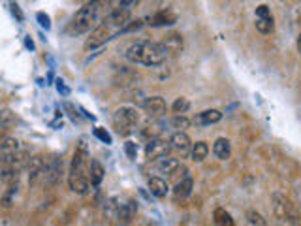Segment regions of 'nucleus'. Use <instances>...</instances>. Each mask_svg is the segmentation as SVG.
<instances>
[{
  "mask_svg": "<svg viewBox=\"0 0 301 226\" xmlns=\"http://www.w3.org/2000/svg\"><path fill=\"white\" fill-rule=\"evenodd\" d=\"M298 51L301 53V34L298 36Z\"/></svg>",
  "mask_w": 301,
  "mask_h": 226,
  "instance_id": "f704fd0d",
  "label": "nucleus"
},
{
  "mask_svg": "<svg viewBox=\"0 0 301 226\" xmlns=\"http://www.w3.org/2000/svg\"><path fill=\"white\" fill-rule=\"evenodd\" d=\"M164 48L168 53H179L183 49V36L177 34V32H171V34L166 36V42H164Z\"/></svg>",
  "mask_w": 301,
  "mask_h": 226,
  "instance_id": "5701e85b",
  "label": "nucleus"
},
{
  "mask_svg": "<svg viewBox=\"0 0 301 226\" xmlns=\"http://www.w3.org/2000/svg\"><path fill=\"white\" fill-rule=\"evenodd\" d=\"M124 149H126V153H128L130 158H136V155H138V147H136V143L126 142L124 143Z\"/></svg>",
  "mask_w": 301,
  "mask_h": 226,
  "instance_id": "2f4dec72",
  "label": "nucleus"
},
{
  "mask_svg": "<svg viewBox=\"0 0 301 226\" xmlns=\"http://www.w3.org/2000/svg\"><path fill=\"white\" fill-rule=\"evenodd\" d=\"M215 219H217V223L220 226H235L233 225V219H232V215L228 211H224V209H220L218 207L217 211H215Z\"/></svg>",
  "mask_w": 301,
  "mask_h": 226,
  "instance_id": "c756f323",
  "label": "nucleus"
},
{
  "mask_svg": "<svg viewBox=\"0 0 301 226\" xmlns=\"http://www.w3.org/2000/svg\"><path fill=\"white\" fill-rule=\"evenodd\" d=\"M108 40H111V28H109L106 23L94 26L93 30H91V34L89 38L85 40V51H93V49L100 48V46H104Z\"/></svg>",
  "mask_w": 301,
  "mask_h": 226,
  "instance_id": "423d86ee",
  "label": "nucleus"
},
{
  "mask_svg": "<svg viewBox=\"0 0 301 226\" xmlns=\"http://www.w3.org/2000/svg\"><path fill=\"white\" fill-rule=\"evenodd\" d=\"M138 213V202L136 200H128V202L120 203V209H119V215H117V221H119V225H130L132 223V219L136 217Z\"/></svg>",
  "mask_w": 301,
  "mask_h": 226,
  "instance_id": "4468645a",
  "label": "nucleus"
},
{
  "mask_svg": "<svg viewBox=\"0 0 301 226\" xmlns=\"http://www.w3.org/2000/svg\"><path fill=\"white\" fill-rule=\"evenodd\" d=\"M151 26H168V25H173L177 21V17H175V13H171L169 10H160L157 12L151 19Z\"/></svg>",
  "mask_w": 301,
  "mask_h": 226,
  "instance_id": "a211bd4d",
  "label": "nucleus"
},
{
  "mask_svg": "<svg viewBox=\"0 0 301 226\" xmlns=\"http://www.w3.org/2000/svg\"><path fill=\"white\" fill-rule=\"evenodd\" d=\"M256 19H273V15H271V10L262 4V6H258L256 8Z\"/></svg>",
  "mask_w": 301,
  "mask_h": 226,
  "instance_id": "7c9ffc66",
  "label": "nucleus"
},
{
  "mask_svg": "<svg viewBox=\"0 0 301 226\" xmlns=\"http://www.w3.org/2000/svg\"><path fill=\"white\" fill-rule=\"evenodd\" d=\"M130 10H122V8H115V10H111V12L106 15V19H104V23L108 25V26H126V25L130 23Z\"/></svg>",
  "mask_w": 301,
  "mask_h": 226,
  "instance_id": "f8f14e48",
  "label": "nucleus"
},
{
  "mask_svg": "<svg viewBox=\"0 0 301 226\" xmlns=\"http://www.w3.org/2000/svg\"><path fill=\"white\" fill-rule=\"evenodd\" d=\"M149 191L153 192L157 198H166L169 192V185L166 179L158 177V176H153L149 177Z\"/></svg>",
  "mask_w": 301,
  "mask_h": 226,
  "instance_id": "dca6fc26",
  "label": "nucleus"
},
{
  "mask_svg": "<svg viewBox=\"0 0 301 226\" xmlns=\"http://www.w3.org/2000/svg\"><path fill=\"white\" fill-rule=\"evenodd\" d=\"M157 168L162 172V174L169 176V177H175L179 172H186V168L181 164L179 158H173V156H166V158L158 160Z\"/></svg>",
  "mask_w": 301,
  "mask_h": 226,
  "instance_id": "ddd939ff",
  "label": "nucleus"
},
{
  "mask_svg": "<svg viewBox=\"0 0 301 226\" xmlns=\"http://www.w3.org/2000/svg\"><path fill=\"white\" fill-rule=\"evenodd\" d=\"M91 168V162H89V153H87V145L83 142H79L77 149L73 151L72 156V164H70V172H68V185L72 192L79 194V196H85L89 192V172Z\"/></svg>",
  "mask_w": 301,
  "mask_h": 226,
  "instance_id": "f03ea898",
  "label": "nucleus"
},
{
  "mask_svg": "<svg viewBox=\"0 0 301 226\" xmlns=\"http://www.w3.org/2000/svg\"><path fill=\"white\" fill-rule=\"evenodd\" d=\"M124 57L132 64H143V66H160L168 57V51L160 42H134L128 46Z\"/></svg>",
  "mask_w": 301,
  "mask_h": 226,
  "instance_id": "f257e3e1",
  "label": "nucleus"
},
{
  "mask_svg": "<svg viewBox=\"0 0 301 226\" xmlns=\"http://www.w3.org/2000/svg\"><path fill=\"white\" fill-rule=\"evenodd\" d=\"M169 151H171V145H169V142L162 140V138L151 140L145 145V156L151 162H157V160H162V158L169 156Z\"/></svg>",
  "mask_w": 301,
  "mask_h": 226,
  "instance_id": "0eeeda50",
  "label": "nucleus"
},
{
  "mask_svg": "<svg viewBox=\"0 0 301 226\" xmlns=\"http://www.w3.org/2000/svg\"><path fill=\"white\" fill-rule=\"evenodd\" d=\"M96 136H100V138H102V140H104L106 143H111V138H109L108 132H102L100 128H96Z\"/></svg>",
  "mask_w": 301,
  "mask_h": 226,
  "instance_id": "72a5a7b5",
  "label": "nucleus"
},
{
  "mask_svg": "<svg viewBox=\"0 0 301 226\" xmlns=\"http://www.w3.org/2000/svg\"><path fill=\"white\" fill-rule=\"evenodd\" d=\"M158 134H160V128H158L157 123H149V125H145L143 128H141V136H143L147 142H151V140H157Z\"/></svg>",
  "mask_w": 301,
  "mask_h": 226,
  "instance_id": "bb28decb",
  "label": "nucleus"
},
{
  "mask_svg": "<svg viewBox=\"0 0 301 226\" xmlns=\"http://www.w3.org/2000/svg\"><path fill=\"white\" fill-rule=\"evenodd\" d=\"M169 145H171V149L177 151L181 156L188 155L190 149H192V142H190V138H188L186 132H173L171 138H169Z\"/></svg>",
  "mask_w": 301,
  "mask_h": 226,
  "instance_id": "9d476101",
  "label": "nucleus"
},
{
  "mask_svg": "<svg viewBox=\"0 0 301 226\" xmlns=\"http://www.w3.org/2000/svg\"><path fill=\"white\" fill-rule=\"evenodd\" d=\"M209 155V145L205 142H196L192 143V149H190V158L194 162H204Z\"/></svg>",
  "mask_w": 301,
  "mask_h": 226,
  "instance_id": "412c9836",
  "label": "nucleus"
},
{
  "mask_svg": "<svg viewBox=\"0 0 301 226\" xmlns=\"http://www.w3.org/2000/svg\"><path fill=\"white\" fill-rule=\"evenodd\" d=\"M213 153H215V156H217L218 160L230 158V155H232V143H230L228 138H218V140H215V143H213Z\"/></svg>",
  "mask_w": 301,
  "mask_h": 226,
  "instance_id": "6ab92c4d",
  "label": "nucleus"
},
{
  "mask_svg": "<svg viewBox=\"0 0 301 226\" xmlns=\"http://www.w3.org/2000/svg\"><path fill=\"white\" fill-rule=\"evenodd\" d=\"M192 189H194V181L190 176H185V177L177 181V185H175V189H173V194H175V198H188L190 194H192Z\"/></svg>",
  "mask_w": 301,
  "mask_h": 226,
  "instance_id": "f3484780",
  "label": "nucleus"
},
{
  "mask_svg": "<svg viewBox=\"0 0 301 226\" xmlns=\"http://www.w3.org/2000/svg\"><path fill=\"white\" fill-rule=\"evenodd\" d=\"M222 119V111L220 109H205L202 113H198L194 117V123L200 126H209V125H217Z\"/></svg>",
  "mask_w": 301,
  "mask_h": 226,
  "instance_id": "2eb2a0df",
  "label": "nucleus"
},
{
  "mask_svg": "<svg viewBox=\"0 0 301 226\" xmlns=\"http://www.w3.org/2000/svg\"><path fill=\"white\" fill-rule=\"evenodd\" d=\"M190 125H192V121L188 117H185V115H175L171 119V126L177 128V132H185L186 128H190Z\"/></svg>",
  "mask_w": 301,
  "mask_h": 226,
  "instance_id": "cd10ccee",
  "label": "nucleus"
},
{
  "mask_svg": "<svg viewBox=\"0 0 301 226\" xmlns=\"http://www.w3.org/2000/svg\"><path fill=\"white\" fill-rule=\"evenodd\" d=\"M247 226H269V225H267V221L256 209H249L247 211Z\"/></svg>",
  "mask_w": 301,
  "mask_h": 226,
  "instance_id": "393cba45",
  "label": "nucleus"
},
{
  "mask_svg": "<svg viewBox=\"0 0 301 226\" xmlns=\"http://www.w3.org/2000/svg\"><path fill=\"white\" fill-rule=\"evenodd\" d=\"M13 121H15V113L10 107H2L0 109V130H6L10 125H13Z\"/></svg>",
  "mask_w": 301,
  "mask_h": 226,
  "instance_id": "b1692460",
  "label": "nucleus"
},
{
  "mask_svg": "<svg viewBox=\"0 0 301 226\" xmlns=\"http://www.w3.org/2000/svg\"><path fill=\"white\" fill-rule=\"evenodd\" d=\"M19 149H21V143H19L17 138L4 136L0 140V162H10Z\"/></svg>",
  "mask_w": 301,
  "mask_h": 226,
  "instance_id": "6e6552de",
  "label": "nucleus"
},
{
  "mask_svg": "<svg viewBox=\"0 0 301 226\" xmlns=\"http://www.w3.org/2000/svg\"><path fill=\"white\" fill-rule=\"evenodd\" d=\"M143 109L151 117H162L168 111V104L162 96H149L143 102Z\"/></svg>",
  "mask_w": 301,
  "mask_h": 226,
  "instance_id": "9b49d317",
  "label": "nucleus"
},
{
  "mask_svg": "<svg viewBox=\"0 0 301 226\" xmlns=\"http://www.w3.org/2000/svg\"><path fill=\"white\" fill-rule=\"evenodd\" d=\"M141 25H143V21H139V19H138V21H134V23L126 25V26H124L122 30H124V32H130V30H138V28H141Z\"/></svg>",
  "mask_w": 301,
  "mask_h": 226,
  "instance_id": "473e14b6",
  "label": "nucleus"
},
{
  "mask_svg": "<svg viewBox=\"0 0 301 226\" xmlns=\"http://www.w3.org/2000/svg\"><path fill=\"white\" fill-rule=\"evenodd\" d=\"M46 156L44 155H34L30 156L28 164H26V172H28V185L32 187L38 181L40 176H44V170H46Z\"/></svg>",
  "mask_w": 301,
  "mask_h": 226,
  "instance_id": "1a4fd4ad",
  "label": "nucleus"
},
{
  "mask_svg": "<svg viewBox=\"0 0 301 226\" xmlns=\"http://www.w3.org/2000/svg\"><path fill=\"white\" fill-rule=\"evenodd\" d=\"M17 185H19V181L17 183H12V185H8V189L6 192L2 194V198H0V205L4 207V209H12V205L15 203V194H17Z\"/></svg>",
  "mask_w": 301,
  "mask_h": 226,
  "instance_id": "4be33fe9",
  "label": "nucleus"
},
{
  "mask_svg": "<svg viewBox=\"0 0 301 226\" xmlns=\"http://www.w3.org/2000/svg\"><path fill=\"white\" fill-rule=\"evenodd\" d=\"M98 6H100V2H89V4H85L83 8H79L75 12V15L72 17L70 32H73V34H85V32H89L94 26V23H96Z\"/></svg>",
  "mask_w": 301,
  "mask_h": 226,
  "instance_id": "7ed1b4c3",
  "label": "nucleus"
},
{
  "mask_svg": "<svg viewBox=\"0 0 301 226\" xmlns=\"http://www.w3.org/2000/svg\"><path fill=\"white\" fill-rule=\"evenodd\" d=\"M64 174V164H62V158L59 155H53L46 162V170H44V181H46V187L53 189L57 187L62 179Z\"/></svg>",
  "mask_w": 301,
  "mask_h": 226,
  "instance_id": "39448f33",
  "label": "nucleus"
},
{
  "mask_svg": "<svg viewBox=\"0 0 301 226\" xmlns=\"http://www.w3.org/2000/svg\"><path fill=\"white\" fill-rule=\"evenodd\" d=\"M254 26H256V30L260 34H271L275 25H273V19H256Z\"/></svg>",
  "mask_w": 301,
  "mask_h": 226,
  "instance_id": "c85d7f7f",
  "label": "nucleus"
},
{
  "mask_svg": "<svg viewBox=\"0 0 301 226\" xmlns=\"http://www.w3.org/2000/svg\"><path fill=\"white\" fill-rule=\"evenodd\" d=\"M139 123V113L132 106H122L113 113V126L120 136H130Z\"/></svg>",
  "mask_w": 301,
  "mask_h": 226,
  "instance_id": "20e7f679",
  "label": "nucleus"
},
{
  "mask_svg": "<svg viewBox=\"0 0 301 226\" xmlns=\"http://www.w3.org/2000/svg\"><path fill=\"white\" fill-rule=\"evenodd\" d=\"M171 109H173L175 115H183V113H186V111L190 109V102H188V98H185V96L175 98V102L171 104Z\"/></svg>",
  "mask_w": 301,
  "mask_h": 226,
  "instance_id": "a878e982",
  "label": "nucleus"
},
{
  "mask_svg": "<svg viewBox=\"0 0 301 226\" xmlns=\"http://www.w3.org/2000/svg\"><path fill=\"white\" fill-rule=\"evenodd\" d=\"M89 176H91V185H93V187H100L102 179H104V176H106V170H104V166L98 162L96 158H93V160H91Z\"/></svg>",
  "mask_w": 301,
  "mask_h": 226,
  "instance_id": "aec40b11",
  "label": "nucleus"
}]
</instances>
